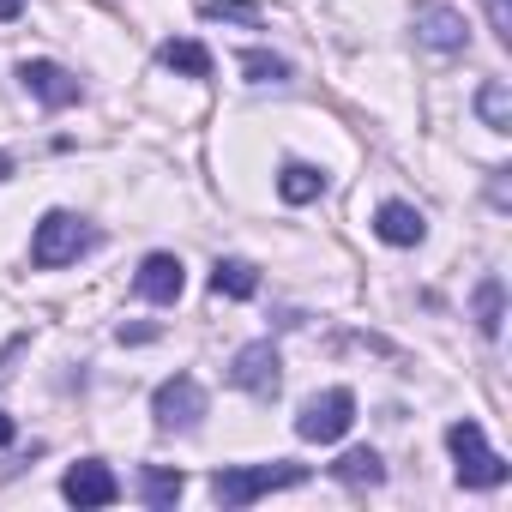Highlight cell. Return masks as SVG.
Listing matches in <instances>:
<instances>
[{"mask_svg": "<svg viewBox=\"0 0 512 512\" xmlns=\"http://www.w3.org/2000/svg\"><path fill=\"white\" fill-rule=\"evenodd\" d=\"M446 446H452V458H458V482H464V488H500L506 470H512V464L482 440V428H476L470 416L446 428Z\"/></svg>", "mask_w": 512, "mask_h": 512, "instance_id": "3", "label": "cell"}, {"mask_svg": "<svg viewBox=\"0 0 512 512\" xmlns=\"http://www.w3.org/2000/svg\"><path fill=\"white\" fill-rule=\"evenodd\" d=\"M211 290H217V296H229V302H247L253 290H260V272H253L247 260H217Z\"/></svg>", "mask_w": 512, "mask_h": 512, "instance_id": "15", "label": "cell"}, {"mask_svg": "<svg viewBox=\"0 0 512 512\" xmlns=\"http://www.w3.org/2000/svg\"><path fill=\"white\" fill-rule=\"evenodd\" d=\"M181 488H187L181 470H163V464H145V470H139V494H145V506H157V512H169V506L181 500Z\"/></svg>", "mask_w": 512, "mask_h": 512, "instance_id": "12", "label": "cell"}, {"mask_svg": "<svg viewBox=\"0 0 512 512\" xmlns=\"http://www.w3.org/2000/svg\"><path fill=\"white\" fill-rule=\"evenodd\" d=\"M229 380H235L241 392H253V398H272V392H278V350H272V344H247V350H235Z\"/></svg>", "mask_w": 512, "mask_h": 512, "instance_id": "7", "label": "cell"}, {"mask_svg": "<svg viewBox=\"0 0 512 512\" xmlns=\"http://www.w3.org/2000/svg\"><path fill=\"white\" fill-rule=\"evenodd\" d=\"M61 494H67L73 506H115V500H121V482H115L109 464L85 458V464H73V470L61 476Z\"/></svg>", "mask_w": 512, "mask_h": 512, "instance_id": "6", "label": "cell"}, {"mask_svg": "<svg viewBox=\"0 0 512 512\" xmlns=\"http://www.w3.org/2000/svg\"><path fill=\"white\" fill-rule=\"evenodd\" d=\"M151 416H157V428H193V422L205 416V392H199V380H193V374L163 380V386L151 392Z\"/></svg>", "mask_w": 512, "mask_h": 512, "instance_id": "5", "label": "cell"}, {"mask_svg": "<svg viewBox=\"0 0 512 512\" xmlns=\"http://www.w3.org/2000/svg\"><path fill=\"white\" fill-rule=\"evenodd\" d=\"M205 13H211V19H241V25L260 19V7H253V0H205Z\"/></svg>", "mask_w": 512, "mask_h": 512, "instance_id": "20", "label": "cell"}, {"mask_svg": "<svg viewBox=\"0 0 512 512\" xmlns=\"http://www.w3.org/2000/svg\"><path fill=\"white\" fill-rule=\"evenodd\" d=\"M25 13V0H0V19H19Z\"/></svg>", "mask_w": 512, "mask_h": 512, "instance_id": "22", "label": "cell"}, {"mask_svg": "<svg viewBox=\"0 0 512 512\" xmlns=\"http://www.w3.org/2000/svg\"><path fill=\"white\" fill-rule=\"evenodd\" d=\"M416 43H428V49H440V55H458L464 43H470V25H464V13H452V7H416Z\"/></svg>", "mask_w": 512, "mask_h": 512, "instance_id": "8", "label": "cell"}, {"mask_svg": "<svg viewBox=\"0 0 512 512\" xmlns=\"http://www.w3.org/2000/svg\"><path fill=\"white\" fill-rule=\"evenodd\" d=\"M157 61H163L169 73H187V79H205V73H211V55H205V43H187V37H169V43L157 49Z\"/></svg>", "mask_w": 512, "mask_h": 512, "instance_id": "13", "label": "cell"}, {"mask_svg": "<svg viewBox=\"0 0 512 512\" xmlns=\"http://www.w3.org/2000/svg\"><path fill=\"white\" fill-rule=\"evenodd\" d=\"M488 19H494V37L512 43V13H506V0H488Z\"/></svg>", "mask_w": 512, "mask_h": 512, "instance_id": "21", "label": "cell"}, {"mask_svg": "<svg viewBox=\"0 0 512 512\" xmlns=\"http://www.w3.org/2000/svg\"><path fill=\"white\" fill-rule=\"evenodd\" d=\"M0 175H13V157H7V151H0Z\"/></svg>", "mask_w": 512, "mask_h": 512, "instance_id": "24", "label": "cell"}, {"mask_svg": "<svg viewBox=\"0 0 512 512\" xmlns=\"http://www.w3.org/2000/svg\"><path fill=\"white\" fill-rule=\"evenodd\" d=\"M350 422H356V392H350V386H332V392H320V398H308V404H302L296 434H302V440H314V446H332V440H344V434H350Z\"/></svg>", "mask_w": 512, "mask_h": 512, "instance_id": "4", "label": "cell"}, {"mask_svg": "<svg viewBox=\"0 0 512 512\" xmlns=\"http://www.w3.org/2000/svg\"><path fill=\"white\" fill-rule=\"evenodd\" d=\"M241 73H247L253 85H278V79H284L290 67H284V55H266V49H247V55H241Z\"/></svg>", "mask_w": 512, "mask_h": 512, "instance_id": "19", "label": "cell"}, {"mask_svg": "<svg viewBox=\"0 0 512 512\" xmlns=\"http://www.w3.org/2000/svg\"><path fill=\"white\" fill-rule=\"evenodd\" d=\"M19 79H25V91H31L37 103H49V109L79 103V79H73L67 67H55V61H25V67H19Z\"/></svg>", "mask_w": 512, "mask_h": 512, "instance_id": "9", "label": "cell"}, {"mask_svg": "<svg viewBox=\"0 0 512 512\" xmlns=\"http://www.w3.org/2000/svg\"><path fill=\"white\" fill-rule=\"evenodd\" d=\"M0 446H13V416L0 410Z\"/></svg>", "mask_w": 512, "mask_h": 512, "instance_id": "23", "label": "cell"}, {"mask_svg": "<svg viewBox=\"0 0 512 512\" xmlns=\"http://www.w3.org/2000/svg\"><path fill=\"white\" fill-rule=\"evenodd\" d=\"M476 115H482L494 133H512V97H506V85H500V79H488V85L476 91Z\"/></svg>", "mask_w": 512, "mask_h": 512, "instance_id": "18", "label": "cell"}, {"mask_svg": "<svg viewBox=\"0 0 512 512\" xmlns=\"http://www.w3.org/2000/svg\"><path fill=\"white\" fill-rule=\"evenodd\" d=\"M374 235H380V241H392V247H416V241L428 235V223H422V211H416V205L386 199V205L374 211Z\"/></svg>", "mask_w": 512, "mask_h": 512, "instance_id": "11", "label": "cell"}, {"mask_svg": "<svg viewBox=\"0 0 512 512\" xmlns=\"http://www.w3.org/2000/svg\"><path fill=\"white\" fill-rule=\"evenodd\" d=\"M296 482H308V470L290 464V458H278V464H223L211 476V494L223 506H247V500H260L272 488H296Z\"/></svg>", "mask_w": 512, "mask_h": 512, "instance_id": "1", "label": "cell"}, {"mask_svg": "<svg viewBox=\"0 0 512 512\" xmlns=\"http://www.w3.org/2000/svg\"><path fill=\"white\" fill-rule=\"evenodd\" d=\"M91 247H97V229H91L85 217H73V211H49V217L37 223V235H31V266L55 272V266H73L79 253H91Z\"/></svg>", "mask_w": 512, "mask_h": 512, "instance_id": "2", "label": "cell"}, {"mask_svg": "<svg viewBox=\"0 0 512 512\" xmlns=\"http://www.w3.org/2000/svg\"><path fill=\"white\" fill-rule=\"evenodd\" d=\"M133 290H139L145 302H175V296L187 290V272H181L175 253H151V260L139 266V278H133Z\"/></svg>", "mask_w": 512, "mask_h": 512, "instance_id": "10", "label": "cell"}, {"mask_svg": "<svg viewBox=\"0 0 512 512\" xmlns=\"http://www.w3.org/2000/svg\"><path fill=\"white\" fill-rule=\"evenodd\" d=\"M500 320H506V290H500V278H482L476 284V326H482V338H500Z\"/></svg>", "mask_w": 512, "mask_h": 512, "instance_id": "17", "label": "cell"}, {"mask_svg": "<svg viewBox=\"0 0 512 512\" xmlns=\"http://www.w3.org/2000/svg\"><path fill=\"white\" fill-rule=\"evenodd\" d=\"M278 193H284L290 205H308V199H320V193H326V175H320L314 163H290V169L278 175Z\"/></svg>", "mask_w": 512, "mask_h": 512, "instance_id": "16", "label": "cell"}, {"mask_svg": "<svg viewBox=\"0 0 512 512\" xmlns=\"http://www.w3.org/2000/svg\"><path fill=\"white\" fill-rule=\"evenodd\" d=\"M332 476H338V482H350V488H374V482H386V464H380V452L356 446V452H344V458L332 464Z\"/></svg>", "mask_w": 512, "mask_h": 512, "instance_id": "14", "label": "cell"}]
</instances>
